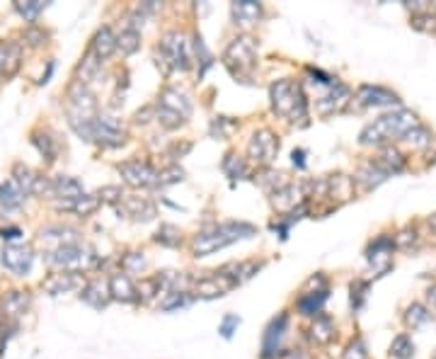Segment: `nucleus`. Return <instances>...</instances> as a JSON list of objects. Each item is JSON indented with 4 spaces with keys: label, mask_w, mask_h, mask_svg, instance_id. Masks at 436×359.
I'll use <instances>...</instances> for the list:
<instances>
[{
    "label": "nucleus",
    "mask_w": 436,
    "mask_h": 359,
    "mask_svg": "<svg viewBox=\"0 0 436 359\" xmlns=\"http://www.w3.org/2000/svg\"><path fill=\"white\" fill-rule=\"evenodd\" d=\"M255 233H257L255 226L243 223V221L218 223V226H211V228H206V231L194 235L192 250L197 257H206V255H211V252L228 248V245L238 243V240H243V238H252Z\"/></svg>",
    "instance_id": "1"
},
{
    "label": "nucleus",
    "mask_w": 436,
    "mask_h": 359,
    "mask_svg": "<svg viewBox=\"0 0 436 359\" xmlns=\"http://www.w3.org/2000/svg\"><path fill=\"white\" fill-rule=\"evenodd\" d=\"M269 97H272V109L281 119L291 122V124L305 127L308 124V102H305V92L296 80H276L269 87Z\"/></svg>",
    "instance_id": "2"
},
{
    "label": "nucleus",
    "mask_w": 436,
    "mask_h": 359,
    "mask_svg": "<svg viewBox=\"0 0 436 359\" xmlns=\"http://www.w3.org/2000/svg\"><path fill=\"white\" fill-rule=\"evenodd\" d=\"M415 127H420L417 117L408 109H400V112H393V114H383L381 119L369 124L361 132L359 141H361V146H383L388 141L405 139Z\"/></svg>",
    "instance_id": "3"
},
{
    "label": "nucleus",
    "mask_w": 436,
    "mask_h": 359,
    "mask_svg": "<svg viewBox=\"0 0 436 359\" xmlns=\"http://www.w3.org/2000/svg\"><path fill=\"white\" fill-rule=\"evenodd\" d=\"M192 114V102L185 92H180L178 87H165L160 100H158V122L165 129L180 127L187 117Z\"/></svg>",
    "instance_id": "4"
},
{
    "label": "nucleus",
    "mask_w": 436,
    "mask_h": 359,
    "mask_svg": "<svg viewBox=\"0 0 436 359\" xmlns=\"http://www.w3.org/2000/svg\"><path fill=\"white\" fill-rule=\"evenodd\" d=\"M46 260L54 264V267H63V269H68V272H75V269H85L95 262V250L87 248L80 240H75V243H66V245L54 248Z\"/></svg>",
    "instance_id": "5"
},
{
    "label": "nucleus",
    "mask_w": 436,
    "mask_h": 359,
    "mask_svg": "<svg viewBox=\"0 0 436 359\" xmlns=\"http://www.w3.org/2000/svg\"><path fill=\"white\" fill-rule=\"evenodd\" d=\"M257 58V46L250 37H235L231 44L223 51V63L231 68L233 75H245L247 70H252Z\"/></svg>",
    "instance_id": "6"
},
{
    "label": "nucleus",
    "mask_w": 436,
    "mask_h": 359,
    "mask_svg": "<svg viewBox=\"0 0 436 359\" xmlns=\"http://www.w3.org/2000/svg\"><path fill=\"white\" fill-rule=\"evenodd\" d=\"M160 54L165 58V63H168L170 68L175 70H187L190 68V44H187L185 34L180 32H165L163 34V42H160Z\"/></svg>",
    "instance_id": "7"
},
{
    "label": "nucleus",
    "mask_w": 436,
    "mask_h": 359,
    "mask_svg": "<svg viewBox=\"0 0 436 359\" xmlns=\"http://www.w3.org/2000/svg\"><path fill=\"white\" fill-rule=\"evenodd\" d=\"M119 173L131 187H160V173L153 170L146 161H129L119 166Z\"/></svg>",
    "instance_id": "8"
},
{
    "label": "nucleus",
    "mask_w": 436,
    "mask_h": 359,
    "mask_svg": "<svg viewBox=\"0 0 436 359\" xmlns=\"http://www.w3.org/2000/svg\"><path fill=\"white\" fill-rule=\"evenodd\" d=\"M276 153H279V139H276L269 129L257 132L255 136L250 139V146H247V156H250L257 166H269L276 158Z\"/></svg>",
    "instance_id": "9"
},
{
    "label": "nucleus",
    "mask_w": 436,
    "mask_h": 359,
    "mask_svg": "<svg viewBox=\"0 0 436 359\" xmlns=\"http://www.w3.org/2000/svg\"><path fill=\"white\" fill-rule=\"evenodd\" d=\"M3 264L15 274H27L34 264V250L29 245H5L3 248Z\"/></svg>",
    "instance_id": "10"
},
{
    "label": "nucleus",
    "mask_w": 436,
    "mask_h": 359,
    "mask_svg": "<svg viewBox=\"0 0 436 359\" xmlns=\"http://www.w3.org/2000/svg\"><path fill=\"white\" fill-rule=\"evenodd\" d=\"M92 141L107 146H121L124 144V129L119 127V122L111 119V117H97L95 124H92Z\"/></svg>",
    "instance_id": "11"
},
{
    "label": "nucleus",
    "mask_w": 436,
    "mask_h": 359,
    "mask_svg": "<svg viewBox=\"0 0 436 359\" xmlns=\"http://www.w3.org/2000/svg\"><path fill=\"white\" fill-rule=\"evenodd\" d=\"M356 100L361 107H391V105H400V97L391 92L388 87L381 85H361L356 90Z\"/></svg>",
    "instance_id": "12"
},
{
    "label": "nucleus",
    "mask_w": 436,
    "mask_h": 359,
    "mask_svg": "<svg viewBox=\"0 0 436 359\" xmlns=\"http://www.w3.org/2000/svg\"><path fill=\"white\" fill-rule=\"evenodd\" d=\"M286 323H288L286 314H279L272 323H269L267 333H264V340H262V359H276L281 340H284V333H286Z\"/></svg>",
    "instance_id": "13"
},
{
    "label": "nucleus",
    "mask_w": 436,
    "mask_h": 359,
    "mask_svg": "<svg viewBox=\"0 0 436 359\" xmlns=\"http://www.w3.org/2000/svg\"><path fill=\"white\" fill-rule=\"evenodd\" d=\"M107 286H109V296L116 299V301H121V304H136V301H141L136 284H133L131 277H129L126 272H114V274L109 277Z\"/></svg>",
    "instance_id": "14"
},
{
    "label": "nucleus",
    "mask_w": 436,
    "mask_h": 359,
    "mask_svg": "<svg viewBox=\"0 0 436 359\" xmlns=\"http://www.w3.org/2000/svg\"><path fill=\"white\" fill-rule=\"evenodd\" d=\"M85 286V277L78 272H58L51 274L49 279L44 282V291H49L51 296H58V294H68V291H82Z\"/></svg>",
    "instance_id": "15"
},
{
    "label": "nucleus",
    "mask_w": 436,
    "mask_h": 359,
    "mask_svg": "<svg viewBox=\"0 0 436 359\" xmlns=\"http://www.w3.org/2000/svg\"><path fill=\"white\" fill-rule=\"evenodd\" d=\"M349 100H351L349 87L334 83V87H332V92H329V95L317 100V112H320L322 117L337 114V112H342V109L347 107V105H349Z\"/></svg>",
    "instance_id": "16"
},
{
    "label": "nucleus",
    "mask_w": 436,
    "mask_h": 359,
    "mask_svg": "<svg viewBox=\"0 0 436 359\" xmlns=\"http://www.w3.org/2000/svg\"><path fill=\"white\" fill-rule=\"evenodd\" d=\"M49 194L51 197H58V202H73L85 194L82 185L75 178H68V175H58L49 182Z\"/></svg>",
    "instance_id": "17"
},
{
    "label": "nucleus",
    "mask_w": 436,
    "mask_h": 359,
    "mask_svg": "<svg viewBox=\"0 0 436 359\" xmlns=\"http://www.w3.org/2000/svg\"><path fill=\"white\" fill-rule=\"evenodd\" d=\"M233 286L231 279H226L221 272H214L209 277H204V279L197 282V286H194V291H197V296H204V299H216V296H223L228 289Z\"/></svg>",
    "instance_id": "18"
},
{
    "label": "nucleus",
    "mask_w": 436,
    "mask_h": 359,
    "mask_svg": "<svg viewBox=\"0 0 436 359\" xmlns=\"http://www.w3.org/2000/svg\"><path fill=\"white\" fill-rule=\"evenodd\" d=\"M231 13L235 25L250 27V25H257L259 17H262V5L255 3V0H238V3L231 5Z\"/></svg>",
    "instance_id": "19"
},
{
    "label": "nucleus",
    "mask_w": 436,
    "mask_h": 359,
    "mask_svg": "<svg viewBox=\"0 0 436 359\" xmlns=\"http://www.w3.org/2000/svg\"><path fill=\"white\" fill-rule=\"evenodd\" d=\"M388 178H391V175H388L386 170L378 166V163L369 161V163H364V166L359 168V173H356L354 180L364 187V190H376V187L383 185V182H386Z\"/></svg>",
    "instance_id": "20"
},
{
    "label": "nucleus",
    "mask_w": 436,
    "mask_h": 359,
    "mask_svg": "<svg viewBox=\"0 0 436 359\" xmlns=\"http://www.w3.org/2000/svg\"><path fill=\"white\" fill-rule=\"evenodd\" d=\"M114 49H116V37H114V32H111L109 27L97 29L95 39H92V46H90L92 54H95L99 61H104V58H109L111 54H114Z\"/></svg>",
    "instance_id": "21"
},
{
    "label": "nucleus",
    "mask_w": 436,
    "mask_h": 359,
    "mask_svg": "<svg viewBox=\"0 0 436 359\" xmlns=\"http://www.w3.org/2000/svg\"><path fill=\"white\" fill-rule=\"evenodd\" d=\"M99 204H102L99 194H82V197L73 199V202H58V209L73 211V214H78V216H90V214H95Z\"/></svg>",
    "instance_id": "22"
},
{
    "label": "nucleus",
    "mask_w": 436,
    "mask_h": 359,
    "mask_svg": "<svg viewBox=\"0 0 436 359\" xmlns=\"http://www.w3.org/2000/svg\"><path fill=\"white\" fill-rule=\"evenodd\" d=\"M29 306V296L27 291H10L0 299V309H3V316L5 318H17L27 311Z\"/></svg>",
    "instance_id": "23"
},
{
    "label": "nucleus",
    "mask_w": 436,
    "mask_h": 359,
    "mask_svg": "<svg viewBox=\"0 0 436 359\" xmlns=\"http://www.w3.org/2000/svg\"><path fill=\"white\" fill-rule=\"evenodd\" d=\"M22 202H25V192H22L13 180H5L3 185H0V207L13 211V209H20Z\"/></svg>",
    "instance_id": "24"
},
{
    "label": "nucleus",
    "mask_w": 436,
    "mask_h": 359,
    "mask_svg": "<svg viewBox=\"0 0 436 359\" xmlns=\"http://www.w3.org/2000/svg\"><path fill=\"white\" fill-rule=\"evenodd\" d=\"M80 299L82 301H87L90 306H95V309H104V306L109 304V286L104 289L99 282H90V284H85L82 286V291H80Z\"/></svg>",
    "instance_id": "25"
},
{
    "label": "nucleus",
    "mask_w": 436,
    "mask_h": 359,
    "mask_svg": "<svg viewBox=\"0 0 436 359\" xmlns=\"http://www.w3.org/2000/svg\"><path fill=\"white\" fill-rule=\"evenodd\" d=\"M327 299V289L325 291H303L298 299V311L303 316H320V309Z\"/></svg>",
    "instance_id": "26"
},
{
    "label": "nucleus",
    "mask_w": 436,
    "mask_h": 359,
    "mask_svg": "<svg viewBox=\"0 0 436 359\" xmlns=\"http://www.w3.org/2000/svg\"><path fill=\"white\" fill-rule=\"evenodd\" d=\"M124 211H126L129 216H133L136 221H151L153 216H156V207H153L148 199H141V197H129Z\"/></svg>",
    "instance_id": "27"
},
{
    "label": "nucleus",
    "mask_w": 436,
    "mask_h": 359,
    "mask_svg": "<svg viewBox=\"0 0 436 359\" xmlns=\"http://www.w3.org/2000/svg\"><path fill=\"white\" fill-rule=\"evenodd\" d=\"M334 338V326L327 316H315V323L310 326V340L317 345H327Z\"/></svg>",
    "instance_id": "28"
},
{
    "label": "nucleus",
    "mask_w": 436,
    "mask_h": 359,
    "mask_svg": "<svg viewBox=\"0 0 436 359\" xmlns=\"http://www.w3.org/2000/svg\"><path fill=\"white\" fill-rule=\"evenodd\" d=\"M376 163H378V166L386 170L388 175H398V173H403V170H405L403 153L396 151V149H383L381 158H376Z\"/></svg>",
    "instance_id": "29"
},
{
    "label": "nucleus",
    "mask_w": 436,
    "mask_h": 359,
    "mask_svg": "<svg viewBox=\"0 0 436 359\" xmlns=\"http://www.w3.org/2000/svg\"><path fill=\"white\" fill-rule=\"evenodd\" d=\"M393 245H396V240H393V238H386V235L376 238L374 243H371V248H369V260L371 262L388 260V255L393 252Z\"/></svg>",
    "instance_id": "30"
},
{
    "label": "nucleus",
    "mask_w": 436,
    "mask_h": 359,
    "mask_svg": "<svg viewBox=\"0 0 436 359\" xmlns=\"http://www.w3.org/2000/svg\"><path fill=\"white\" fill-rule=\"evenodd\" d=\"M391 357H396V359H412V357H415V343H412L410 335L403 333V335H398V338L393 340Z\"/></svg>",
    "instance_id": "31"
},
{
    "label": "nucleus",
    "mask_w": 436,
    "mask_h": 359,
    "mask_svg": "<svg viewBox=\"0 0 436 359\" xmlns=\"http://www.w3.org/2000/svg\"><path fill=\"white\" fill-rule=\"evenodd\" d=\"M116 46H119L124 54H133V51H136L138 46H141V34H138V29H136V27L124 29L119 37H116Z\"/></svg>",
    "instance_id": "32"
},
{
    "label": "nucleus",
    "mask_w": 436,
    "mask_h": 359,
    "mask_svg": "<svg viewBox=\"0 0 436 359\" xmlns=\"http://www.w3.org/2000/svg\"><path fill=\"white\" fill-rule=\"evenodd\" d=\"M15 10L25 17L27 22H37V17L46 10V3H41V0H29V3H17Z\"/></svg>",
    "instance_id": "33"
},
{
    "label": "nucleus",
    "mask_w": 436,
    "mask_h": 359,
    "mask_svg": "<svg viewBox=\"0 0 436 359\" xmlns=\"http://www.w3.org/2000/svg\"><path fill=\"white\" fill-rule=\"evenodd\" d=\"M223 173L228 175V178H245V173H247V166H245V161L243 158H238V156H233V153H228L226 156V161H223Z\"/></svg>",
    "instance_id": "34"
},
{
    "label": "nucleus",
    "mask_w": 436,
    "mask_h": 359,
    "mask_svg": "<svg viewBox=\"0 0 436 359\" xmlns=\"http://www.w3.org/2000/svg\"><path fill=\"white\" fill-rule=\"evenodd\" d=\"M405 318H408V323H410L412 328H420V326H424V323L432 321V314H429V311L424 309L422 304H412Z\"/></svg>",
    "instance_id": "35"
},
{
    "label": "nucleus",
    "mask_w": 436,
    "mask_h": 359,
    "mask_svg": "<svg viewBox=\"0 0 436 359\" xmlns=\"http://www.w3.org/2000/svg\"><path fill=\"white\" fill-rule=\"evenodd\" d=\"M17 61V49L13 44H3L0 46V78L8 75V66Z\"/></svg>",
    "instance_id": "36"
},
{
    "label": "nucleus",
    "mask_w": 436,
    "mask_h": 359,
    "mask_svg": "<svg viewBox=\"0 0 436 359\" xmlns=\"http://www.w3.org/2000/svg\"><path fill=\"white\" fill-rule=\"evenodd\" d=\"M405 139H408L412 146H417V149H424V146L432 144V134H429L424 127H415Z\"/></svg>",
    "instance_id": "37"
},
{
    "label": "nucleus",
    "mask_w": 436,
    "mask_h": 359,
    "mask_svg": "<svg viewBox=\"0 0 436 359\" xmlns=\"http://www.w3.org/2000/svg\"><path fill=\"white\" fill-rule=\"evenodd\" d=\"M32 141H34V146H37L39 153L46 158V161H49V163L54 161V158H56V144H54V139L46 136V134H44L41 139H32Z\"/></svg>",
    "instance_id": "38"
},
{
    "label": "nucleus",
    "mask_w": 436,
    "mask_h": 359,
    "mask_svg": "<svg viewBox=\"0 0 436 359\" xmlns=\"http://www.w3.org/2000/svg\"><path fill=\"white\" fill-rule=\"evenodd\" d=\"M156 240L163 245H180V231L175 226H160V231L156 233Z\"/></svg>",
    "instance_id": "39"
},
{
    "label": "nucleus",
    "mask_w": 436,
    "mask_h": 359,
    "mask_svg": "<svg viewBox=\"0 0 436 359\" xmlns=\"http://www.w3.org/2000/svg\"><path fill=\"white\" fill-rule=\"evenodd\" d=\"M366 289H369V282H354L351 284V309L359 311L366 299Z\"/></svg>",
    "instance_id": "40"
},
{
    "label": "nucleus",
    "mask_w": 436,
    "mask_h": 359,
    "mask_svg": "<svg viewBox=\"0 0 436 359\" xmlns=\"http://www.w3.org/2000/svg\"><path fill=\"white\" fill-rule=\"evenodd\" d=\"M344 359H369L366 345H364V340H361V338H356L354 343H351L349 347H347Z\"/></svg>",
    "instance_id": "41"
},
{
    "label": "nucleus",
    "mask_w": 436,
    "mask_h": 359,
    "mask_svg": "<svg viewBox=\"0 0 436 359\" xmlns=\"http://www.w3.org/2000/svg\"><path fill=\"white\" fill-rule=\"evenodd\" d=\"M143 267H146L143 252H129V255L124 257V269H126V272H136V269H143Z\"/></svg>",
    "instance_id": "42"
},
{
    "label": "nucleus",
    "mask_w": 436,
    "mask_h": 359,
    "mask_svg": "<svg viewBox=\"0 0 436 359\" xmlns=\"http://www.w3.org/2000/svg\"><path fill=\"white\" fill-rule=\"evenodd\" d=\"M412 25L422 32H436V15H429V13H422V15H415Z\"/></svg>",
    "instance_id": "43"
},
{
    "label": "nucleus",
    "mask_w": 436,
    "mask_h": 359,
    "mask_svg": "<svg viewBox=\"0 0 436 359\" xmlns=\"http://www.w3.org/2000/svg\"><path fill=\"white\" fill-rule=\"evenodd\" d=\"M238 326H240V318H238V316H233V314H228V316L221 321V328H218V333H221L223 338H231L233 331H235V328H238Z\"/></svg>",
    "instance_id": "44"
},
{
    "label": "nucleus",
    "mask_w": 436,
    "mask_h": 359,
    "mask_svg": "<svg viewBox=\"0 0 436 359\" xmlns=\"http://www.w3.org/2000/svg\"><path fill=\"white\" fill-rule=\"evenodd\" d=\"M182 170L180 168H173V170H168V173H163L160 175V187L163 185H173V182H178V180H182Z\"/></svg>",
    "instance_id": "45"
},
{
    "label": "nucleus",
    "mask_w": 436,
    "mask_h": 359,
    "mask_svg": "<svg viewBox=\"0 0 436 359\" xmlns=\"http://www.w3.org/2000/svg\"><path fill=\"white\" fill-rule=\"evenodd\" d=\"M25 37L29 39V44H32V46L46 44V32H39V29H27Z\"/></svg>",
    "instance_id": "46"
},
{
    "label": "nucleus",
    "mask_w": 436,
    "mask_h": 359,
    "mask_svg": "<svg viewBox=\"0 0 436 359\" xmlns=\"http://www.w3.org/2000/svg\"><path fill=\"white\" fill-rule=\"evenodd\" d=\"M410 240H412V243H415V240H417V235H415V231H403V233H400L398 235V238H396V243L400 245V248H408V245H410Z\"/></svg>",
    "instance_id": "47"
},
{
    "label": "nucleus",
    "mask_w": 436,
    "mask_h": 359,
    "mask_svg": "<svg viewBox=\"0 0 436 359\" xmlns=\"http://www.w3.org/2000/svg\"><path fill=\"white\" fill-rule=\"evenodd\" d=\"M276 359H308V355L300 350H286V352H279Z\"/></svg>",
    "instance_id": "48"
},
{
    "label": "nucleus",
    "mask_w": 436,
    "mask_h": 359,
    "mask_svg": "<svg viewBox=\"0 0 436 359\" xmlns=\"http://www.w3.org/2000/svg\"><path fill=\"white\" fill-rule=\"evenodd\" d=\"M20 235H22L20 228H3V231H0V238L3 240H17Z\"/></svg>",
    "instance_id": "49"
},
{
    "label": "nucleus",
    "mask_w": 436,
    "mask_h": 359,
    "mask_svg": "<svg viewBox=\"0 0 436 359\" xmlns=\"http://www.w3.org/2000/svg\"><path fill=\"white\" fill-rule=\"evenodd\" d=\"M303 156H305V151H303V149L293 151V153H291V158H293V166H298V168H305V161H303Z\"/></svg>",
    "instance_id": "50"
},
{
    "label": "nucleus",
    "mask_w": 436,
    "mask_h": 359,
    "mask_svg": "<svg viewBox=\"0 0 436 359\" xmlns=\"http://www.w3.org/2000/svg\"><path fill=\"white\" fill-rule=\"evenodd\" d=\"M429 301H432V306L436 309V284L432 286V289H429Z\"/></svg>",
    "instance_id": "51"
},
{
    "label": "nucleus",
    "mask_w": 436,
    "mask_h": 359,
    "mask_svg": "<svg viewBox=\"0 0 436 359\" xmlns=\"http://www.w3.org/2000/svg\"><path fill=\"white\" fill-rule=\"evenodd\" d=\"M429 226H432L434 231H436V216H432V219H429Z\"/></svg>",
    "instance_id": "52"
}]
</instances>
